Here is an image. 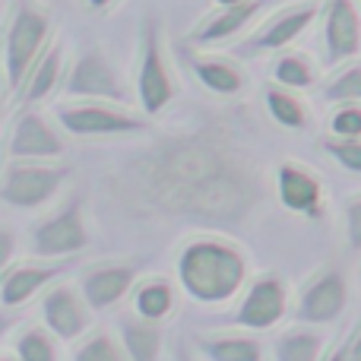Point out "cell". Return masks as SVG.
<instances>
[{
	"mask_svg": "<svg viewBox=\"0 0 361 361\" xmlns=\"http://www.w3.org/2000/svg\"><path fill=\"white\" fill-rule=\"evenodd\" d=\"M127 178L143 203L197 222H238L260 203L257 165L212 127L159 143Z\"/></svg>",
	"mask_w": 361,
	"mask_h": 361,
	"instance_id": "1",
	"label": "cell"
},
{
	"mask_svg": "<svg viewBox=\"0 0 361 361\" xmlns=\"http://www.w3.org/2000/svg\"><path fill=\"white\" fill-rule=\"evenodd\" d=\"M178 279L190 298L203 305H222L241 292L247 279V260L222 238H193L178 254Z\"/></svg>",
	"mask_w": 361,
	"mask_h": 361,
	"instance_id": "2",
	"label": "cell"
},
{
	"mask_svg": "<svg viewBox=\"0 0 361 361\" xmlns=\"http://www.w3.org/2000/svg\"><path fill=\"white\" fill-rule=\"evenodd\" d=\"M51 35V19L44 10L32 4H23L10 19L4 42V70H6V86L19 89L25 80V73L32 70V63L44 54Z\"/></svg>",
	"mask_w": 361,
	"mask_h": 361,
	"instance_id": "3",
	"label": "cell"
},
{
	"mask_svg": "<svg viewBox=\"0 0 361 361\" xmlns=\"http://www.w3.org/2000/svg\"><path fill=\"white\" fill-rule=\"evenodd\" d=\"M70 169L44 162H10L0 175V200L13 209H38L63 187Z\"/></svg>",
	"mask_w": 361,
	"mask_h": 361,
	"instance_id": "4",
	"label": "cell"
},
{
	"mask_svg": "<svg viewBox=\"0 0 361 361\" xmlns=\"http://www.w3.org/2000/svg\"><path fill=\"white\" fill-rule=\"evenodd\" d=\"M86 244H89V228L80 197H73L67 206H61L54 216L32 225V250L38 257H44V260H61V257L80 254Z\"/></svg>",
	"mask_w": 361,
	"mask_h": 361,
	"instance_id": "5",
	"label": "cell"
},
{
	"mask_svg": "<svg viewBox=\"0 0 361 361\" xmlns=\"http://www.w3.org/2000/svg\"><path fill=\"white\" fill-rule=\"evenodd\" d=\"M57 121L73 137H124L146 130V121L108 102H70L57 108Z\"/></svg>",
	"mask_w": 361,
	"mask_h": 361,
	"instance_id": "6",
	"label": "cell"
},
{
	"mask_svg": "<svg viewBox=\"0 0 361 361\" xmlns=\"http://www.w3.org/2000/svg\"><path fill=\"white\" fill-rule=\"evenodd\" d=\"M137 95L140 108L146 114H159L171 105L175 99V82H171L169 63L162 57V42H159V25L156 19H146L143 29V57H140L137 70Z\"/></svg>",
	"mask_w": 361,
	"mask_h": 361,
	"instance_id": "7",
	"label": "cell"
},
{
	"mask_svg": "<svg viewBox=\"0 0 361 361\" xmlns=\"http://www.w3.org/2000/svg\"><path fill=\"white\" fill-rule=\"evenodd\" d=\"M63 92L73 99H105V102H130V92L121 82L118 70L111 67L102 51H86L80 61L70 67Z\"/></svg>",
	"mask_w": 361,
	"mask_h": 361,
	"instance_id": "8",
	"label": "cell"
},
{
	"mask_svg": "<svg viewBox=\"0 0 361 361\" xmlns=\"http://www.w3.org/2000/svg\"><path fill=\"white\" fill-rule=\"evenodd\" d=\"M6 156L13 162H48L63 156V143L57 130L38 111H23L13 121L10 140H6Z\"/></svg>",
	"mask_w": 361,
	"mask_h": 361,
	"instance_id": "9",
	"label": "cell"
},
{
	"mask_svg": "<svg viewBox=\"0 0 361 361\" xmlns=\"http://www.w3.org/2000/svg\"><path fill=\"white\" fill-rule=\"evenodd\" d=\"M42 320L51 336L70 343L89 330V307L73 286H54L42 298Z\"/></svg>",
	"mask_w": 361,
	"mask_h": 361,
	"instance_id": "10",
	"label": "cell"
},
{
	"mask_svg": "<svg viewBox=\"0 0 361 361\" xmlns=\"http://www.w3.org/2000/svg\"><path fill=\"white\" fill-rule=\"evenodd\" d=\"M349 301V286L339 269H324L305 286L298 301V317L305 324H333L345 311Z\"/></svg>",
	"mask_w": 361,
	"mask_h": 361,
	"instance_id": "11",
	"label": "cell"
},
{
	"mask_svg": "<svg viewBox=\"0 0 361 361\" xmlns=\"http://www.w3.org/2000/svg\"><path fill=\"white\" fill-rule=\"evenodd\" d=\"M137 263H99V267L86 269L80 279V295L86 307L89 311H105V307L118 305L137 282Z\"/></svg>",
	"mask_w": 361,
	"mask_h": 361,
	"instance_id": "12",
	"label": "cell"
},
{
	"mask_svg": "<svg viewBox=\"0 0 361 361\" xmlns=\"http://www.w3.org/2000/svg\"><path fill=\"white\" fill-rule=\"evenodd\" d=\"M286 307H288V295L282 279L279 276H260L247 288L235 320L241 326H250V330H269V326H276L286 317Z\"/></svg>",
	"mask_w": 361,
	"mask_h": 361,
	"instance_id": "13",
	"label": "cell"
},
{
	"mask_svg": "<svg viewBox=\"0 0 361 361\" xmlns=\"http://www.w3.org/2000/svg\"><path fill=\"white\" fill-rule=\"evenodd\" d=\"M326 61L343 63L361 51V16L352 0H330L324 10Z\"/></svg>",
	"mask_w": 361,
	"mask_h": 361,
	"instance_id": "14",
	"label": "cell"
},
{
	"mask_svg": "<svg viewBox=\"0 0 361 361\" xmlns=\"http://www.w3.org/2000/svg\"><path fill=\"white\" fill-rule=\"evenodd\" d=\"M67 273V263H19L0 276V305L23 307L42 288H48L57 276Z\"/></svg>",
	"mask_w": 361,
	"mask_h": 361,
	"instance_id": "15",
	"label": "cell"
},
{
	"mask_svg": "<svg viewBox=\"0 0 361 361\" xmlns=\"http://www.w3.org/2000/svg\"><path fill=\"white\" fill-rule=\"evenodd\" d=\"M276 193H279L286 209L301 212V216H317L320 203H324L320 178L295 162H282L276 169Z\"/></svg>",
	"mask_w": 361,
	"mask_h": 361,
	"instance_id": "16",
	"label": "cell"
},
{
	"mask_svg": "<svg viewBox=\"0 0 361 361\" xmlns=\"http://www.w3.org/2000/svg\"><path fill=\"white\" fill-rule=\"evenodd\" d=\"M317 19V4H301V6H292V10L279 13L273 16L254 38L247 42V51H276V48H286L292 44L307 25Z\"/></svg>",
	"mask_w": 361,
	"mask_h": 361,
	"instance_id": "17",
	"label": "cell"
},
{
	"mask_svg": "<svg viewBox=\"0 0 361 361\" xmlns=\"http://www.w3.org/2000/svg\"><path fill=\"white\" fill-rule=\"evenodd\" d=\"M61 76H63L61 48H57V44H51V48H44V54L38 57L35 63H32V70L25 73L23 86L16 89V92H19V102H23V105H35V102L48 99V95L57 89Z\"/></svg>",
	"mask_w": 361,
	"mask_h": 361,
	"instance_id": "18",
	"label": "cell"
},
{
	"mask_svg": "<svg viewBox=\"0 0 361 361\" xmlns=\"http://www.w3.org/2000/svg\"><path fill=\"white\" fill-rule=\"evenodd\" d=\"M263 0H244V4H235V6H222V13L209 16L197 32L190 35L193 44H212V42H225L231 38L235 32H241L250 19L260 13Z\"/></svg>",
	"mask_w": 361,
	"mask_h": 361,
	"instance_id": "19",
	"label": "cell"
},
{
	"mask_svg": "<svg viewBox=\"0 0 361 361\" xmlns=\"http://www.w3.org/2000/svg\"><path fill=\"white\" fill-rule=\"evenodd\" d=\"M127 361H159L162 355V333L149 320H121Z\"/></svg>",
	"mask_w": 361,
	"mask_h": 361,
	"instance_id": "20",
	"label": "cell"
},
{
	"mask_svg": "<svg viewBox=\"0 0 361 361\" xmlns=\"http://www.w3.org/2000/svg\"><path fill=\"white\" fill-rule=\"evenodd\" d=\"M193 73L209 92L216 95H235L244 89V73L231 61L222 57H193Z\"/></svg>",
	"mask_w": 361,
	"mask_h": 361,
	"instance_id": "21",
	"label": "cell"
},
{
	"mask_svg": "<svg viewBox=\"0 0 361 361\" xmlns=\"http://www.w3.org/2000/svg\"><path fill=\"white\" fill-rule=\"evenodd\" d=\"M133 307H137L140 320L159 324V320H165L175 311V292H171V286L165 279H149L133 292Z\"/></svg>",
	"mask_w": 361,
	"mask_h": 361,
	"instance_id": "22",
	"label": "cell"
},
{
	"mask_svg": "<svg viewBox=\"0 0 361 361\" xmlns=\"http://www.w3.org/2000/svg\"><path fill=\"white\" fill-rule=\"evenodd\" d=\"M324 336L311 330H288L276 339V361H320Z\"/></svg>",
	"mask_w": 361,
	"mask_h": 361,
	"instance_id": "23",
	"label": "cell"
},
{
	"mask_svg": "<svg viewBox=\"0 0 361 361\" xmlns=\"http://www.w3.org/2000/svg\"><path fill=\"white\" fill-rule=\"evenodd\" d=\"M200 349L206 352L209 361H260V343L247 336H219V339H203Z\"/></svg>",
	"mask_w": 361,
	"mask_h": 361,
	"instance_id": "24",
	"label": "cell"
},
{
	"mask_svg": "<svg viewBox=\"0 0 361 361\" xmlns=\"http://www.w3.org/2000/svg\"><path fill=\"white\" fill-rule=\"evenodd\" d=\"M267 108H269V114H273L276 124L288 127V130H301V127L307 124L305 105H301L298 95L288 92V89H279V86L267 89Z\"/></svg>",
	"mask_w": 361,
	"mask_h": 361,
	"instance_id": "25",
	"label": "cell"
},
{
	"mask_svg": "<svg viewBox=\"0 0 361 361\" xmlns=\"http://www.w3.org/2000/svg\"><path fill=\"white\" fill-rule=\"evenodd\" d=\"M276 82L282 89H288V92L307 89L317 82V70H314V63L305 54H282L276 61Z\"/></svg>",
	"mask_w": 361,
	"mask_h": 361,
	"instance_id": "26",
	"label": "cell"
},
{
	"mask_svg": "<svg viewBox=\"0 0 361 361\" xmlns=\"http://www.w3.org/2000/svg\"><path fill=\"white\" fill-rule=\"evenodd\" d=\"M16 361H57V343L48 330L29 326L16 336Z\"/></svg>",
	"mask_w": 361,
	"mask_h": 361,
	"instance_id": "27",
	"label": "cell"
},
{
	"mask_svg": "<svg viewBox=\"0 0 361 361\" xmlns=\"http://www.w3.org/2000/svg\"><path fill=\"white\" fill-rule=\"evenodd\" d=\"M324 99L333 102V105H355V102H361V63H352L343 73L333 76Z\"/></svg>",
	"mask_w": 361,
	"mask_h": 361,
	"instance_id": "28",
	"label": "cell"
},
{
	"mask_svg": "<svg viewBox=\"0 0 361 361\" xmlns=\"http://www.w3.org/2000/svg\"><path fill=\"white\" fill-rule=\"evenodd\" d=\"M73 361H127V355L108 333H95L76 349Z\"/></svg>",
	"mask_w": 361,
	"mask_h": 361,
	"instance_id": "29",
	"label": "cell"
},
{
	"mask_svg": "<svg viewBox=\"0 0 361 361\" xmlns=\"http://www.w3.org/2000/svg\"><path fill=\"white\" fill-rule=\"evenodd\" d=\"M330 130L339 140H361V105H339L330 118Z\"/></svg>",
	"mask_w": 361,
	"mask_h": 361,
	"instance_id": "30",
	"label": "cell"
},
{
	"mask_svg": "<svg viewBox=\"0 0 361 361\" xmlns=\"http://www.w3.org/2000/svg\"><path fill=\"white\" fill-rule=\"evenodd\" d=\"M324 149L330 152V156L336 159L343 169H349V171H355V175H361V140L330 137V140H324Z\"/></svg>",
	"mask_w": 361,
	"mask_h": 361,
	"instance_id": "31",
	"label": "cell"
},
{
	"mask_svg": "<svg viewBox=\"0 0 361 361\" xmlns=\"http://www.w3.org/2000/svg\"><path fill=\"white\" fill-rule=\"evenodd\" d=\"M345 235L355 250H361V197H355L345 206Z\"/></svg>",
	"mask_w": 361,
	"mask_h": 361,
	"instance_id": "32",
	"label": "cell"
},
{
	"mask_svg": "<svg viewBox=\"0 0 361 361\" xmlns=\"http://www.w3.org/2000/svg\"><path fill=\"white\" fill-rule=\"evenodd\" d=\"M13 254H16V235H13L6 225H0V276L10 269Z\"/></svg>",
	"mask_w": 361,
	"mask_h": 361,
	"instance_id": "33",
	"label": "cell"
},
{
	"mask_svg": "<svg viewBox=\"0 0 361 361\" xmlns=\"http://www.w3.org/2000/svg\"><path fill=\"white\" fill-rule=\"evenodd\" d=\"M345 361H361V324H358L355 336L349 339V345H345Z\"/></svg>",
	"mask_w": 361,
	"mask_h": 361,
	"instance_id": "34",
	"label": "cell"
},
{
	"mask_svg": "<svg viewBox=\"0 0 361 361\" xmlns=\"http://www.w3.org/2000/svg\"><path fill=\"white\" fill-rule=\"evenodd\" d=\"M13 326H16V317H13V314H4V311H0V343L6 339V333H10Z\"/></svg>",
	"mask_w": 361,
	"mask_h": 361,
	"instance_id": "35",
	"label": "cell"
},
{
	"mask_svg": "<svg viewBox=\"0 0 361 361\" xmlns=\"http://www.w3.org/2000/svg\"><path fill=\"white\" fill-rule=\"evenodd\" d=\"M326 361H345V345H339V349H336V352H333V355H330V358H326Z\"/></svg>",
	"mask_w": 361,
	"mask_h": 361,
	"instance_id": "36",
	"label": "cell"
},
{
	"mask_svg": "<svg viewBox=\"0 0 361 361\" xmlns=\"http://www.w3.org/2000/svg\"><path fill=\"white\" fill-rule=\"evenodd\" d=\"M108 4H111V0H89V6H92V10H105Z\"/></svg>",
	"mask_w": 361,
	"mask_h": 361,
	"instance_id": "37",
	"label": "cell"
},
{
	"mask_svg": "<svg viewBox=\"0 0 361 361\" xmlns=\"http://www.w3.org/2000/svg\"><path fill=\"white\" fill-rule=\"evenodd\" d=\"M178 361H193V358H190V352H187L184 345H178Z\"/></svg>",
	"mask_w": 361,
	"mask_h": 361,
	"instance_id": "38",
	"label": "cell"
},
{
	"mask_svg": "<svg viewBox=\"0 0 361 361\" xmlns=\"http://www.w3.org/2000/svg\"><path fill=\"white\" fill-rule=\"evenodd\" d=\"M216 4H222V6H235V4H244V0H216Z\"/></svg>",
	"mask_w": 361,
	"mask_h": 361,
	"instance_id": "39",
	"label": "cell"
},
{
	"mask_svg": "<svg viewBox=\"0 0 361 361\" xmlns=\"http://www.w3.org/2000/svg\"><path fill=\"white\" fill-rule=\"evenodd\" d=\"M0 361H16V355H0Z\"/></svg>",
	"mask_w": 361,
	"mask_h": 361,
	"instance_id": "40",
	"label": "cell"
},
{
	"mask_svg": "<svg viewBox=\"0 0 361 361\" xmlns=\"http://www.w3.org/2000/svg\"><path fill=\"white\" fill-rule=\"evenodd\" d=\"M0 105H4V89H0Z\"/></svg>",
	"mask_w": 361,
	"mask_h": 361,
	"instance_id": "41",
	"label": "cell"
}]
</instances>
